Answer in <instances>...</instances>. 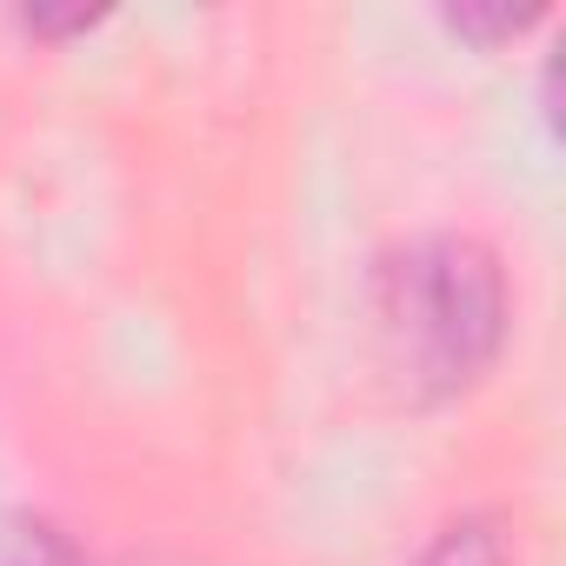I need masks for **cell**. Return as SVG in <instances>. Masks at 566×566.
<instances>
[{
  "label": "cell",
  "mask_w": 566,
  "mask_h": 566,
  "mask_svg": "<svg viewBox=\"0 0 566 566\" xmlns=\"http://www.w3.org/2000/svg\"><path fill=\"white\" fill-rule=\"evenodd\" d=\"M374 347L400 400L440 407L480 387L506 347V273L473 233H420L374 260Z\"/></svg>",
  "instance_id": "obj_1"
},
{
  "label": "cell",
  "mask_w": 566,
  "mask_h": 566,
  "mask_svg": "<svg viewBox=\"0 0 566 566\" xmlns=\"http://www.w3.org/2000/svg\"><path fill=\"white\" fill-rule=\"evenodd\" d=\"M413 566H513V539L500 513H460L447 520Z\"/></svg>",
  "instance_id": "obj_2"
},
{
  "label": "cell",
  "mask_w": 566,
  "mask_h": 566,
  "mask_svg": "<svg viewBox=\"0 0 566 566\" xmlns=\"http://www.w3.org/2000/svg\"><path fill=\"white\" fill-rule=\"evenodd\" d=\"M533 21H546V8H447V28L480 41V48H500V41H520Z\"/></svg>",
  "instance_id": "obj_3"
},
{
  "label": "cell",
  "mask_w": 566,
  "mask_h": 566,
  "mask_svg": "<svg viewBox=\"0 0 566 566\" xmlns=\"http://www.w3.org/2000/svg\"><path fill=\"white\" fill-rule=\"evenodd\" d=\"M0 566H94V559L67 533H54V526H21L14 546L0 553Z\"/></svg>",
  "instance_id": "obj_4"
},
{
  "label": "cell",
  "mask_w": 566,
  "mask_h": 566,
  "mask_svg": "<svg viewBox=\"0 0 566 566\" xmlns=\"http://www.w3.org/2000/svg\"><path fill=\"white\" fill-rule=\"evenodd\" d=\"M21 28H28V34H48V41H67V34L101 28V14H87V8H74V14H48V8H34V14H21Z\"/></svg>",
  "instance_id": "obj_5"
}]
</instances>
